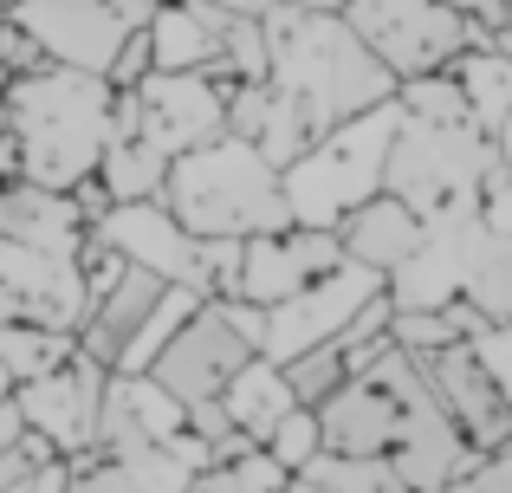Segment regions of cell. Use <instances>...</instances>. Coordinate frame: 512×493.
<instances>
[{
	"instance_id": "cell-37",
	"label": "cell",
	"mask_w": 512,
	"mask_h": 493,
	"mask_svg": "<svg viewBox=\"0 0 512 493\" xmlns=\"http://www.w3.org/2000/svg\"><path fill=\"white\" fill-rule=\"evenodd\" d=\"M0 65H7V72H33V65H46V52H39L33 39L7 20V33H0Z\"/></svg>"
},
{
	"instance_id": "cell-13",
	"label": "cell",
	"mask_w": 512,
	"mask_h": 493,
	"mask_svg": "<svg viewBox=\"0 0 512 493\" xmlns=\"http://www.w3.org/2000/svg\"><path fill=\"white\" fill-rule=\"evenodd\" d=\"M104 383H111V370H104L98 357H85V351H72L65 364H52L46 377H33V383H13L20 429L46 435L59 455L91 448V435H98V409H104Z\"/></svg>"
},
{
	"instance_id": "cell-41",
	"label": "cell",
	"mask_w": 512,
	"mask_h": 493,
	"mask_svg": "<svg viewBox=\"0 0 512 493\" xmlns=\"http://www.w3.org/2000/svg\"><path fill=\"white\" fill-rule=\"evenodd\" d=\"M448 7H454V13H461V20H467V26H487V20H493V13H500V7H506V0H448Z\"/></svg>"
},
{
	"instance_id": "cell-17",
	"label": "cell",
	"mask_w": 512,
	"mask_h": 493,
	"mask_svg": "<svg viewBox=\"0 0 512 493\" xmlns=\"http://www.w3.org/2000/svg\"><path fill=\"white\" fill-rule=\"evenodd\" d=\"M344 247L331 228H299V221H286V228L273 234H247L240 241V279H234V299L247 305H279L286 292H299L305 279H318L325 266H338Z\"/></svg>"
},
{
	"instance_id": "cell-46",
	"label": "cell",
	"mask_w": 512,
	"mask_h": 493,
	"mask_svg": "<svg viewBox=\"0 0 512 493\" xmlns=\"http://www.w3.org/2000/svg\"><path fill=\"white\" fill-rule=\"evenodd\" d=\"M0 176H13V143H7V124H0Z\"/></svg>"
},
{
	"instance_id": "cell-32",
	"label": "cell",
	"mask_w": 512,
	"mask_h": 493,
	"mask_svg": "<svg viewBox=\"0 0 512 493\" xmlns=\"http://www.w3.org/2000/svg\"><path fill=\"white\" fill-rule=\"evenodd\" d=\"M214 468L227 474V487H234V493H286V481H292V474L279 468V461L266 455L260 442H247V448H240V455L214 461Z\"/></svg>"
},
{
	"instance_id": "cell-8",
	"label": "cell",
	"mask_w": 512,
	"mask_h": 493,
	"mask_svg": "<svg viewBox=\"0 0 512 493\" xmlns=\"http://www.w3.org/2000/svg\"><path fill=\"white\" fill-rule=\"evenodd\" d=\"M376 292H383V273H370V266H357V260L325 266L318 279H305V286L286 292L279 305H260V344H253V351L273 357V364H286V357L338 338Z\"/></svg>"
},
{
	"instance_id": "cell-45",
	"label": "cell",
	"mask_w": 512,
	"mask_h": 493,
	"mask_svg": "<svg viewBox=\"0 0 512 493\" xmlns=\"http://www.w3.org/2000/svg\"><path fill=\"white\" fill-rule=\"evenodd\" d=\"M286 493H325V487H318L312 474H292V481H286Z\"/></svg>"
},
{
	"instance_id": "cell-14",
	"label": "cell",
	"mask_w": 512,
	"mask_h": 493,
	"mask_svg": "<svg viewBox=\"0 0 512 493\" xmlns=\"http://www.w3.org/2000/svg\"><path fill=\"white\" fill-rule=\"evenodd\" d=\"M396 422H402L396 344H383L357 377H344L338 390L318 403V442H325V455H389Z\"/></svg>"
},
{
	"instance_id": "cell-16",
	"label": "cell",
	"mask_w": 512,
	"mask_h": 493,
	"mask_svg": "<svg viewBox=\"0 0 512 493\" xmlns=\"http://www.w3.org/2000/svg\"><path fill=\"white\" fill-rule=\"evenodd\" d=\"M214 461V448L201 435H188L182 448H78L65 455V493H182L201 468Z\"/></svg>"
},
{
	"instance_id": "cell-27",
	"label": "cell",
	"mask_w": 512,
	"mask_h": 493,
	"mask_svg": "<svg viewBox=\"0 0 512 493\" xmlns=\"http://www.w3.org/2000/svg\"><path fill=\"white\" fill-rule=\"evenodd\" d=\"M195 305H201V292H195V286H175V279H169V286L156 292V305L143 312V325L130 331V344L117 351V364H111V370H124V377H137V370H150V357L163 351V344L175 338V331H182V318L195 312Z\"/></svg>"
},
{
	"instance_id": "cell-23",
	"label": "cell",
	"mask_w": 512,
	"mask_h": 493,
	"mask_svg": "<svg viewBox=\"0 0 512 493\" xmlns=\"http://www.w3.org/2000/svg\"><path fill=\"white\" fill-rule=\"evenodd\" d=\"M163 286H169V279L143 273V266H124V273H117L111 286H104L98 299H91V312L78 318V331H72V338H78V351H85V357H98V364L111 370V364H117V351L130 344V331L143 325V312L156 305V292H163Z\"/></svg>"
},
{
	"instance_id": "cell-20",
	"label": "cell",
	"mask_w": 512,
	"mask_h": 493,
	"mask_svg": "<svg viewBox=\"0 0 512 493\" xmlns=\"http://www.w3.org/2000/svg\"><path fill=\"white\" fill-rule=\"evenodd\" d=\"M0 234L39 253H78L91 234L85 208L72 202V189H46L26 176H0Z\"/></svg>"
},
{
	"instance_id": "cell-1",
	"label": "cell",
	"mask_w": 512,
	"mask_h": 493,
	"mask_svg": "<svg viewBox=\"0 0 512 493\" xmlns=\"http://www.w3.org/2000/svg\"><path fill=\"white\" fill-rule=\"evenodd\" d=\"M500 143L467 117V98L454 91L448 72L396 78V130H389L383 156V189L402 208H415V221H448L474 215L480 176L493 169Z\"/></svg>"
},
{
	"instance_id": "cell-4",
	"label": "cell",
	"mask_w": 512,
	"mask_h": 493,
	"mask_svg": "<svg viewBox=\"0 0 512 493\" xmlns=\"http://www.w3.org/2000/svg\"><path fill=\"white\" fill-rule=\"evenodd\" d=\"M156 202L195 241H247V234H273L292 221L286 195H279V169L247 137H214L201 150L175 156Z\"/></svg>"
},
{
	"instance_id": "cell-38",
	"label": "cell",
	"mask_w": 512,
	"mask_h": 493,
	"mask_svg": "<svg viewBox=\"0 0 512 493\" xmlns=\"http://www.w3.org/2000/svg\"><path fill=\"white\" fill-rule=\"evenodd\" d=\"M65 481H72V474H65V455H46L13 493H65Z\"/></svg>"
},
{
	"instance_id": "cell-6",
	"label": "cell",
	"mask_w": 512,
	"mask_h": 493,
	"mask_svg": "<svg viewBox=\"0 0 512 493\" xmlns=\"http://www.w3.org/2000/svg\"><path fill=\"white\" fill-rule=\"evenodd\" d=\"M156 0H7V20L46 52L52 65L78 72H111L124 33L150 26Z\"/></svg>"
},
{
	"instance_id": "cell-28",
	"label": "cell",
	"mask_w": 512,
	"mask_h": 493,
	"mask_svg": "<svg viewBox=\"0 0 512 493\" xmlns=\"http://www.w3.org/2000/svg\"><path fill=\"white\" fill-rule=\"evenodd\" d=\"M72 351H78L72 331H52V325H0V370H7L13 383L46 377V370L65 364Z\"/></svg>"
},
{
	"instance_id": "cell-24",
	"label": "cell",
	"mask_w": 512,
	"mask_h": 493,
	"mask_svg": "<svg viewBox=\"0 0 512 493\" xmlns=\"http://www.w3.org/2000/svg\"><path fill=\"white\" fill-rule=\"evenodd\" d=\"M292 403H299V396H292L286 370H279L273 357H260V351H253L247 364L227 377V390H221V416H227V429L247 435V442H266V435H273V422L286 416Z\"/></svg>"
},
{
	"instance_id": "cell-35",
	"label": "cell",
	"mask_w": 512,
	"mask_h": 493,
	"mask_svg": "<svg viewBox=\"0 0 512 493\" xmlns=\"http://www.w3.org/2000/svg\"><path fill=\"white\" fill-rule=\"evenodd\" d=\"M448 493H512V442L500 455H480L461 481H448Z\"/></svg>"
},
{
	"instance_id": "cell-48",
	"label": "cell",
	"mask_w": 512,
	"mask_h": 493,
	"mask_svg": "<svg viewBox=\"0 0 512 493\" xmlns=\"http://www.w3.org/2000/svg\"><path fill=\"white\" fill-rule=\"evenodd\" d=\"M0 33H7V7H0Z\"/></svg>"
},
{
	"instance_id": "cell-50",
	"label": "cell",
	"mask_w": 512,
	"mask_h": 493,
	"mask_svg": "<svg viewBox=\"0 0 512 493\" xmlns=\"http://www.w3.org/2000/svg\"><path fill=\"white\" fill-rule=\"evenodd\" d=\"M0 7H7V0H0Z\"/></svg>"
},
{
	"instance_id": "cell-31",
	"label": "cell",
	"mask_w": 512,
	"mask_h": 493,
	"mask_svg": "<svg viewBox=\"0 0 512 493\" xmlns=\"http://www.w3.org/2000/svg\"><path fill=\"white\" fill-rule=\"evenodd\" d=\"M266 455H273L279 461V468H286V474H299L305 468V461H312L318 455V448H325V442H318V409H305V403H292L286 409V416H279L273 422V435H266Z\"/></svg>"
},
{
	"instance_id": "cell-9",
	"label": "cell",
	"mask_w": 512,
	"mask_h": 493,
	"mask_svg": "<svg viewBox=\"0 0 512 493\" xmlns=\"http://www.w3.org/2000/svg\"><path fill=\"white\" fill-rule=\"evenodd\" d=\"M396 396H402V422H396V442H389V468L409 493H448V481H461L480 455L448 422V409L428 396L422 370L409 364L402 344H396Z\"/></svg>"
},
{
	"instance_id": "cell-3",
	"label": "cell",
	"mask_w": 512,
	"mask_h": 493,
	"mask_svg": "<svg viewBox=\"0 0 512 493\" xmlns=\"http://www.w3.org/2000/svg\"><path fill=\"white\" fill-rule=\"evenodd\" d=\"M117 85L78 65H33L0 85V124L13 143V176L46 182V189H78L98 176L104 130H111Z\"/></svg>"
},
{
	"instance_id": "cell-18",
	"label": "cell",
	"mask_w": 512,
	"mask_h": 493,
	"mask_svg": "<svg viewBox=\"0 0 512 493\" xmlns=\"http://www.w3.org/2000/svg\"><path fill=\"white\" fill-rule=\"evenodd\" d=\"M91 234H98L104 247H117L124 266H143V273L175 279V286H195V234H188L156 195H143V202H111L91 221Z\"/></svg>"
},
{
	"instance_id": "cell-19",
	"label": "cell",
	"mask_w": 512,
	"mask_h": 493,
	"mask_svg": "<svg viewBox=\"0 0 512 493\" xmlns=\"http://www.w3.org/2000/svg\"><path fill=\"white\" fill-rule=\"evenodd\" d=\"M234 13L214 0H156L150 13V72H221Z\"/></svg>"
},
{
	"instance_id": "cell-39",
	"label": "cell",
	"mask_w": 512,
	"mask_h": 493,
	"mask_svg": "<svg viewBox=\"0 0 512 493\" xmlns=\"http://www.w3.org/2000/svg\"><path fill=\"white\" fill-rule=\"evenodd\" d=\"M474 46H493V52H506V59H512V0L493 13L487 26H474Z\"/></svg>"
},
{
	"instance_id": "cell-30",
	"label": "cell",
	"mask_w": 512,
	"mask_h": 493,
	"mask_svg": "<svg viewBox=\"0 0 512 493\" xmlns=\"http://www.w3.org/2000/svg\"><path fill=\"white\" fill-rule=\"evenodd\" d=\"M279 370H286L292 396H299L305 409H318V403H325V396H331V390H338V383L350 377V370H344V357L331 351V338H325V344H312V351H299V357H286Z\"/></svg>"
},
{
	"instance_id": "cell-22",
	"label": "cell",
	"mask_w": 512,
	"mask_h": 493,
	"mask_svg": "<svg viewBox=\"0 0 512 493\" xmlns=\"http://www.w3.org/2000/svg\"><path fill=\"white\" fill-rule=\"evenodd\" d=\"M169 176V156L163 143L150 137V130L137 124V111H130V98L117 91L111 104V130H104V156H98V182L111 202H143V195H156Z\"/></svg>"
},
{
	"instance_id": "cell-29",
	"label": "cell",
	"mask_w": 512,
	"mask_h": 493,
	"mask_svg": "<svg viewBox=\"0 0 512 493\" xmlns=\"http://www.w3.org/2000/svg\"><path fill=\"white\" fill-rule=\"evenodd\" d=\"M299 474H312L325 493H409L396 481V468H389V455H325L318 448Z\"/></svg>"
},
{
	"instance_id": "cell-43",
	"label": "cell",
	"mask_w": 512,
	"mask_h": 493,
	"mask_svg": "<svg viewBox=\"0 0 512 493\" xmlns=\"http://www.w3.org/2000/svg\"><path fill=\"white\" fill-rule=\"evenodd\" d=\"M214 7H227V13H247V20H260L273 0H214Z\"/></svg>"
},
{
	"instance_id": "cell-11",
	"label": "cell",
	"mask_w": 512,
	"mask_h": 493,
	"mask_svg": "<svg viewBox=\"0 0 512 493\" xmlns=\"http://www.w3.org/2000/svg\"><path fill=\"white\" fill-rule=\"evenodd\" d=\"M409 364L422 370L428 396L448 409V422L467 435L474 455H500L512 442V409H506V396L493 390L487 364L474 357L467 338H448V344H435V351H409Z\"/></svg>"
},
{
	"instance_id": "cell-10",
	"label": "cell",
	"mask_w": 512,
	"mask_h": 493,
	"mask_svg": "<svg viewBox=\"0 0 512 493\" xmlns=\"http://www.w3.org/2000/svg\"><path fill=\"white\" fill-rule=\"evenodd\" d=\"M124 98L137 111V124L163 143L169 163L227 137V78L214 72H143Z\"/></svg>"
},
{
	"instance_id": "cell-12",
	"label": "cell",
	"mask_w": 512,
	"mask_h": 493,
	"mask_svg": "<svg viewBox=\"0 0 512 493\" xmlns=\"http://www.w3.org/2000/svg\"><path fill=\"white\" fill-rule=\"evenodd\" d=\"M253 357L247 331H234V318L221 312V299H201L195 312L182 318V331L150 357V377L163 383L175 403H208V396L227 390L240 364Z\"/></svg>"
},
{
	"instance_id": "cell-40",
	"label": "cell",
	"mask_w": 512,
	"mask_h": 493,
	"mask_svg": "<svg viewBox=\"0 0 512 493\" xmlns=\"http://www.w3.org/2000/svg\"><path fill=\"white\" fill-rule=\"evenodd\" d=\"M20 435V403H13V377L0 370V448Z\"/></svg>"
},
{
	"instance_id": "cell-33",
	"label": "cell",
	"mask_w": 512,
	"mask_h": 493,
	"mask_svg": "<svg viewBox=\"0 0 512 493\" xmlns=\"http://www.w3.org/2000/svg\"><path fill=\"white\" fill-rule=\"evenodd\" d=\"M467 344H474V357L487 364L493 390H500L506 409H512V325H487V318H480V325L467 331Z\"/></svg>"
},
{
	"instance_id": "cell-15",
	"label": "cell",
	"mask_w": 512,
	"mask_h": 493,
	"mask_svg": "<svg viewBox=\"0 0 512 493\" xmlns=\"http://www.w3.org/2000/svg\"><path fill=\"white\" fill-rule=\"evenodd\" d=\"M91 312L85 279H78L72 253H39L0 234V325H52L78 331Z\"/></svg>"
},
{
	"instance_id": "cell-42",
	"label": "cell",
	"mask_w": 512,
	"mask_h": 493,
	"mask_svg": "<svg viewBox=\"0 0 512 493\" xmlns=\"http://www.w3.org/2000/svg\"><path fill=\"white\" fill-rule=\"evenodd\" d=\"M182 493H234V487H227V474H221V468L208 461V468H201V474H195V481H188Z\"/></svg>"
},
{
	"instance_id": "cell-34",
	"label": "cell",
	"mask_w": 512,
	"mask_h": 493,
	"mask_svg": "<svg viewBox=\"0 0 512 493\" xmlns=\"http://www.w3.org/2000/svg\"><path fill=\"white\" fill-rule=\"evenodd\" d=\"M480 228L487 234H512V169L500 163V156H493V169L487 176H480Z\"/></svg>"
},
{
	"instance_id": "cell-7",
	"label": "cell",
	"mask_w": 512,
	"mask_h": 493,
	"mask_svg": "<svg viewBox=\"0 0 512 493\" xmlns=\"http://www.w3.org/2000/svg\"><path fill=\"white\" fill-rule=\"evenodd\" d=\"M344 26L396 78L448 72L454 52L474 46V26H467L448 0H344Z\"/></svg>"
},
{
	"instance_id": "cell-47",
	"label": "cell",
	"mask_w": 512,
	"mask_h": 493,
	"mask_svg": "<svg viewBox=\"0 0 512 493\" xmlns=\"http://www.w3.org/2000/svg\"><path fill=\"white\" fill-rule=\"evenodd\" d=\"M292 7H312V13H344V0H292Z\"/></svg>"
},
{
	"instance_id": "cell-44",
	"label": "cell",
	"mask_w": 512,
	"mask_h": 493,
	"mask_svg": "<svg viewBox=\"0 0 512 493\" xmlns=\"http://www.w3.org/2000/svg\"><path fill=\"white\" fill-rule=\"evenodd\" d=\"M493 143H500V163L512 169V117H506V124H500V137H493Z\"/></svg>"
},
{
	"instance_id": "cell-25",
	"label": "cell",
	"mask_w": 512,
	"mask_h": 493,
	"mask_svg": "<svg viewBox=\"0 0 512 493\" xmlns=\"http://www.w3.org/2000/svg\"><path fill=\"white\" fill-rule=\"evenodd\" d=\"M454 91L467 98V117H474L487 137H500V124L512 117V59L493 46H461L448 59Z\"/></svg>"
},
{
	"instance_id": "cell-36",
	"label": "cell",
	"mask_w": 512,
	"mask_h": 493,
	"mask_svg": "<svg viewBox=\"0 0 512 493\" xmlns=\"http://www.w3.org/2000/svg\"><path fill=\"white\" fill-rule=\"evenodd\" d=\"M143 72H150V33L137 26V33H124V46H117V59H111V72H104V78H111L117 91H130Z\"/></svg>"
},
{
	"instance_id": "cell-21",
	"label": "cell",
	"mask_w": 512,
	"mask_h": 493,
	"mask_svg": "<svg viewBox=\"0 0 512 493\" xmlns=\"http://www.w3.org/2000/svg\"><path fill=\"white\" fill-rule=\"evenodd\" d=\"M331 234H338L344 260L370 266V273H383V279L396 273V266L409 260L415 247H422V221H415V208H402L389 189H376L370 202H357Z\"/></svg>"
},
{
	"instance_id": "cell-49",
	"label": "cell",
	"mask_w": 512,
	"mask_h": 493,
	"mask_svg": "<svg viewBox=\"0 0 512 493\" xmlns=\"http://www.w3.org/2000/svg\"><path fill=\"white\" fill-rule=\"evenodd\" d=\"M7 78H13V72H7V65H0V85H7Z\"/></svg>"
},
{
	"instance_id": "cell-5",
	"label": "cell",
	"mask_w": 512,
	"mask_h": 493,
	"mask_svg": "<svg viewBox=\"0 0 512 493\" xmlns=\"http://www.w3.org/2000/svg\"><path fill=\"white\" fill-rule=\"evenodd\" d=\"M389 130H396V98L370 104V111L331 124L325 137H312L286 169H279L286 215L299 221V228H338L357 202H370V195L383 189Z\"/></svg>"
},
{
	"instance_id": "cell-26",
	"label": "cell",
	"mask_w": 512,
	"mask_h": 493,
	"mask_svg": "<svg viewBox=\"0 0 512 493\" xmlns=\"http://www.w3.org/2000/svg\"><path fill=\"white\" fill-rule=\"evenodd\" d=\"M461 305L487 325H512V234H480L461 273Z\"/></svg>"
},
{
	"instance_id": "cell-2",
	"label": "cell",
	"mask_w": 512,
	"mask_h": 493,
	"mask_svg": "<svg viewBox=\"0 0 512 493\" xmlns=\"http://www.w3.org/2000/svg\"><path fill=\"white\" fill-rule=\"evenodd\" d=\"M260 33H266V85L292 111V124L305 130V143L325 137L344 117L370 111V104L396 98V72L350 33L344 13H312L292 7V0H273L260 13Z\"/></svg>"
}]
</instances>
